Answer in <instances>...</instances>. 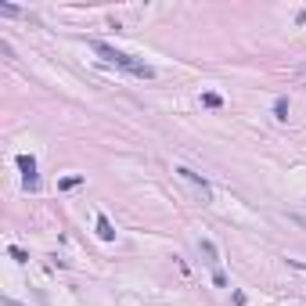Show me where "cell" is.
Here are the masks:
<instances>
[{"mask_svg":"<svg viewBox=\"0 0 306 306\" xmlns=\"http://www.w3.org/2000/svg\"><path fill=\"white\" fill-rule=\"evenodd\" d=\"M0 14H7V18H18L22 7H14V4H0Z\"/></svg>","mask_w":306,"mask_h":306,"instance_id":"8fae6325","label":"cell"},{"mask_svg":"<svg viewBox=\"0 0 306 306\" xmlns=\"http://www.w3.org/2000/svg\"><path fill=\"white\" fill-rule=\"evenodd\" d=\"M299 223H306V220H303V216H299Z\"/></svg>","mask_w":306,"mask_h":306,"instance_id":"5bb4252c","label":"cell"},{"mask_svg":"<svg viewBox=\"0 0 306 306\" xmlns=\"http://www.w3.org/2000/svg\"><path fill=\"white\" fill-rule=\"evenodd\" d=\"M223 94H216V90H202V108H212V112H220L223 108Z\"/></svg>","mask_w":306,"mask_h":306,"instance_id":"8992f818","label":"cell"},{"mask_svg":"<svg viewBox=\"0 0 306 306\" xmlns=\"http://www.w3.org/2000/svg\"><path fill=\"white\" fill-rule=\"evenodd\" d=\"M212 281H216V288H231V281H227V274L216 267V270H212Z\"/></svg>","mask_w":306,"mask_h":306,"instance_id":"30bf717a","label":"cell"},{"mask_svg":"<svg viewBox=\"0 0 306 306\" xmlns=\"http://www.w3.org/2000/svg\"><path fill=\"white\" fill-rule=\"evenodd\" d=\"M296 22H299V25H306V7H303V11L296 14Z\"/></svg>","mask_w":306,"mask_h":306,"instance_id":"7c38bea8","label":"cell"},{"mask_svg":"<svg viewBox=\"0 0 306 306\" xmlns=\"http://www.w3.org/2000/svg\"><path fill=\"white\" fill-rule=\"evenodd\" d=\"M4 306H18V303H11V299H4Z\"/></svg>","mask_w":306,"mask_h":306,"instance_id":"4fadbf2b","label":"cell"},{"mask_svg":"<svg viewBox=\"0 0 306 306\" xmlns=\"http://www.w3.org/2000/svg\"><path fill=\"white\" fill-rule=\"evenodd\" d=\"M274 119H278V122H288V98H285V94L274 101Z\"/></svg>","mask_w":306,"mask_h":306,"instance_id":"ba28073f","label":"cell"},{"mask_svg":"<svg viewBox=\"0 0 306 306\" xmlns=\"http://www.w3.org/2000/svg\"><path fill=\"white\" fill-rule=\"evenodd\" d=\"M108 65H115V69H122V72H130V76H141V80H155V69L148 65V61H137L133 54H126V51H115L112 43H104V40H94L90 43Z\"/></svg>","mask_w":306,"mask_h":306,"instance_id":"6da1fadb","label":"cell"},{"mask_svg":"<svg viewBox=\"0 0 306 306\" xmlns=\"http://www.w3.org/2000/svg\"><path fill=\"white\" fill-rule=\"evenodd\" d=\"M7 256L14 259V263H29V252H22L18 245H7Z\"/></svg>","mask_w":306,"mask_h":306,"instance_id":"9c48e42d","label":"cell"},{"mask_svg":"<svg viewBox=\"0 0 306 306\" xmlns=\"http://www.w3.org/2000/svg\"><path fill=\"white\" fill-rule=\"evenodd\" d=\"M98 238L101 241H115V227H112V220L104 216V212H98Z\"/></svg>","mask_w":306,"mask_h":306,"instance_id":"5b68a950","label":"cell"},{"mask_svg":"<svg viewBox=\"0 0 306 306\" xmlns=\"http://www.w3.org/2000/svg\"><path fill=\"white\" fill-rule=\"evenodd\" d=\"M198 252L205 256L209 270H216V267H220V249H216V241H212V238H198Z\"/></svg>","mask_w":306,"mask_h":306,"instance_id":"277c9868","label":"cell"},{"mask_svg":"<svg viewBox=\"0 0 306 306\" xmlns=\"http://www.w3.org/2000/svg\"><path fill=\"white\" fill-rule=\"evenodd\" d=\"M173 173H177V177H184V180H188V184H195V191L202 195V202H209V198H212V188H209V180H205L202 173H195V170H188V166H177Z\"/></svg>","mask_w":306,"mask_h":306,"instance_id":"3957f363","label":"cell"},{"mask_svg":"<svg viewBox=\"0 0 306 306\" xmlns=\"http://www.w3.org/2000/svg\"><path fill=\"white\" fill-rule=\"evenodd\" d=\"M14 162H18V173H22V184H25V191H36V188H40L36 159H33V155H25V151H22V155L14 159Z\"/></svg>","mask_w":306,"mask_h":306,"instance_id":"7a4b0ae2","label":"cell"},{"mask_svg":"<svg viewBox=\"0 0 306 306\" xmlns=\"http://www.w3.org/2000/svg\"><path fill=\"white\" fill-rule=\"evenodd\" d=\"M83 173H69V177H61L58 180V191H76V188H83Z\"/></svg>","mask_w":306,"mask_h":306,"instance_id":"52a82bcc","label":"cell"}]
</instances>
